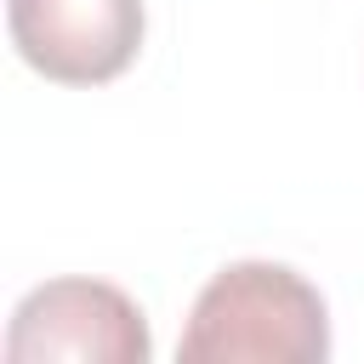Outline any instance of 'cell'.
Wrapping results in <instances>:
<instances>
[{
    "label": "cell",
    "mask_w": 364,
    "mask_h": 364,
    "mask_svg": "<svg viewBox=\"0 0 364 364\" xmlns=\"http://www.w3.org/2000/svg\"><path fill=\"white\" fill-rule=\"evenodd\" d=\"M176 353L188 364H318L330 307L284 262H228L193 296Z\"/></svg>",
    "instance_id": "obj_1"
},
{
    "label": "cell",
    "mask_w": 364,
    "mask_h": 364,
    "mask_svg": "<svg viewBox=\"0 0 364 364\" xmlns=\"http://www.w3.org/2000/svg\"><path fill=\"white\" fill-rule=\"evenodd\" d=\"M11 364H148L154 336L142 307L102 279H46L6 324Z\"/></svg>",
    "instance_id": "obj_2"
},
{
    "label": "cell",
    "mask_w": 364,
    "mask_h": 364,
    "mask_svg": "<svg viewBox=\"0 0 364 364\" xmlns=\"http://www.w3.org/2000/svg\"><path fill=\"white\" fill-rule=\"evenodd\" d=\"M17 57L57 85H102L142 51V0H6Z\"/></svg>",
    "instance_id": "obj_3"
}]
</instances>
